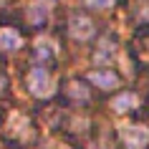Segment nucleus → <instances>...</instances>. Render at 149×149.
<instances>
[{
    "label": "nucleus",
    "mask_w": 149,
    "mask_h": 149,
    "mask_svg": "<svg viewBox=\"0 0 149 149\" xmlns=\"http://www.w3.org/2000/svg\"><path fill=\"white\" fill-rule=\"evenodd\" d=\"M119 136L129 149H144L149 144V129L141 124H121L119 126Z\"/></svg>",
    "instance_id": "nucleus-1"
},
{
    "label": "nucleus",
    "mask_w": 149,
    "mask_h": 149,
    "mask_svg": "<svg viewBox=\"0 0 149 149\" xmlns=\"http://www.w3.org/2000/svg\"><path fill=\"white\" fill-rule=\"evenodd\" d=\"M28 88H31L33 96L38 99H48L51 91H53V84H51V76H48L46 68H33L28 73Z\"/></svg>",
    "instance_id": "nucleus-2"
},
{
    "label": "nucleus",
    "mask_w": 149,
    "mask_h": 149,
    "mask_svg": "<svg viewBox=\"0 0 149 149\" xmlns=\"http://www.w3.org/2000/svg\"><path fill=\"white\" fill-rule=\"evenodd\" d=\"M68 31H71V36H73L76 40H88L91 36H94V23H91L86 15H71Z\"/></svg>",
    "instance_id": "nucleus-3"
},
{
    "label": "nucleus",
    "mask_w": 149,
    "mask_h": 149,
    "mask_svg": "<svg viewBox=\"0 0 149 149\" xmlns=\"http://www.w3.org/2000/svg\"><path fill=\"white\" fill-rule=\"evenodd\" d=\"M20 46H23V38L18 36V31H13V28H3V31H0V48H3V51L13 53V51H18Z\"/></svg>",
    "instance_id": "nucleus-4"
},
{
    "label": "nucleus",
    "mask_w": 149,
    "mask_h": 149,
    "mask_svg": "<svg viewBox=\"0 0 149 149\" xmlns=\"http://www.w3.org/2000/svg\"><path fill=\"white\" fill-rule=\"evenodd\" d=\"M114 58H116V46H114V40L104 38L101 43H99V48H96V53H94V61L96 63H111Z\"/></svg>",
    "instance_id": "nucleus-5"
},
{
    "label": "nucleus",
    "mask_w": 149,
    "mask_h": 149,
    "mask_svg": "<svg viewBox=\"0 0 149 149\" xmlns=\"http://www.w3.org/2000/svg\"><path fill=\"white\" fill-rule=\"evenodd\" d=\"M88 79L94 81L99 88H114V86H119V79L111 73V71H91Z\"/></svg>",
    "instance_id": "nucleus-6"
},
{
    "label": "nucleus",
    "mask_w": 149,
    "mask_h": 149,
    "mask_svg": "<svg viewBox=\"0 0 149 149\" xmlns=\"http://www.w3.org/2000/svg\"><path fill=\"white\" fill-rule=\"evenodd\" d=\"M134 106H139V96H134V94H119L111 101V109L116 111V114H124V111L134 109Z\"/></svg>",
    "instance_id": "nucleus-7"
},
{
    "label": "nucleus",
    "mask_w": 149,
    "mask_h": 149,
    "mask_svg": "<svg viewBox=\"0 0 149 149\" xmlns=\"http://www.w3.org/2000/svg\"><path fill=\"white\" fill-rule=\"evenodd\" d=\"M56 51V43L51 38H46V36H43V38H38L36 40V56H38L40 61H43V58H51V53H53Z\"/></svg>",
    "instance_id": "nucleus-8"
},
{
    "label": "nucleus",
    "mask_w": 149,
    "mask_h": 149,
    "mask_svg": "<svg viewBox=\"0 0 149 149\" xmlns=\"http://www.w3.org/2000/svg\"><path fill=\"white\" fill-rule=\"evenodd\" d=\"M28 20H31V23H46L48 20V5L33 3L31 8H28Z\"/></svg>",
    "instance_id": "nucleus-9"
},
{
    "label": "nucleus",
    "mask_w": 149,
    "mask_h": 149,
    "mask_svg": "<svg viewBox=\"0 0 149 149\" xmlns=\"http://www.w3.org/2000/svg\"><path fill=\"white\" fill-rule=\"evenodd\" d=\"M68 91H71V96H76V99H81V101H86V99H88L86 88L81 86V84H68Z\"/></svg>",
    "instance_id": "nucleus-10"
},
{
    "label": "nucleus",
    "mask_w": 149,
    "mask_h": 149,
    "mask_svg": "<svg viewBox=\"0 0 149 149\" xmlns=\"http://www.w3.org/2000/svg\"><path fill=\"white\" fill-rule=\"evenodd\" d=\"M86 5L94 10H109L114 5V0H86Z\"/></svg>",
    "instance_id": "nucleus-11"
},
{
    "label": "nucleus",
    "mask_w": 149,
    "mask_h": 149,
    "mask_svg": "<svg viewBox=\"0 0 149 149\" xmlns=\"http://www.w3.org/2000/svg\"><path fill=\"white\" fill-rule=\"evenodd\" d=\"M3 88H5V76L0 73V94H3Z\"/></svg>",
    "instance_id": "nucleus-12"
}]
</instances>
